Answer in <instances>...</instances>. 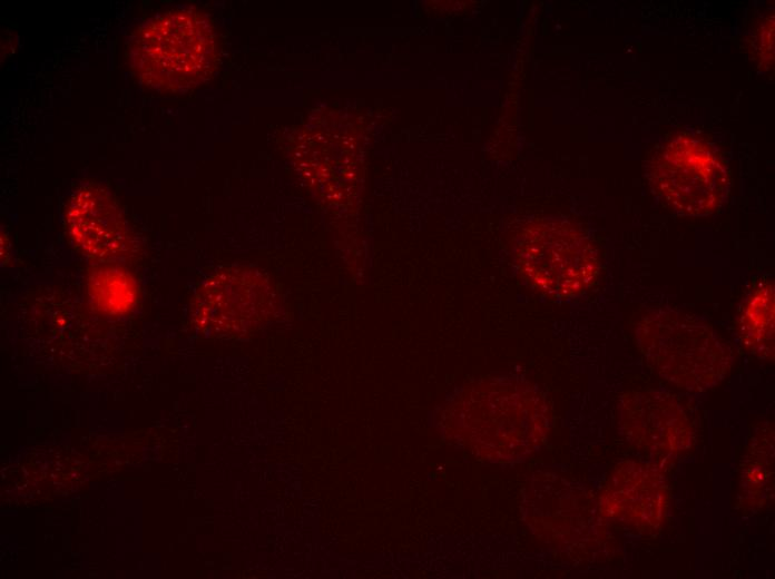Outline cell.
I'll return each mask as SVG.
<instances>
[{"label": "cell", "mask_w": 775, "mask_h": 579, "mask_svg": "<svg viewBox=\"0 0 775 579\" xmlns=\"http://www.w3.org/2000/svg\"><path fill=\"white\" fill-rule=\"evenodd\" d=\"M129 52L131 68L144 85L160 92H182L212 75L215 35L200 12L171 9L137 30Z\"/></svg>", "instance_id": "obj_1"}, {"label": "cell", "mask_w": 775, "mask_h": 579, "mask_svg": "<svg viewBox=\"0 0 775 579\" xmlns=\"http://www.w3.org/2000/svg\"><path fill=\"white\" fill-rule=\"evenodd\" d=\"M654 193L674 212L690 216L715 213L722 205L729 171L708 141L687 133L658 147L646 165Z\"/></svg>", "instance_id": "obj_2"}, {"label": "cell", "mask_w": 775, "mask_h": 579, "mask_svg": "<svg viewBox=\"0 0 775 579\" xmlns=\"http://www.w3.org/2000/svg\"><path fill=\"white\" fill-rule=\"evenodd\" d=\"M523 277L539 291L569 297L587 290L598 274L588 239L569 226L542 224L529 229L517 253Z\"/></svg>", "instance_id": "obj_3"}, {"label": "cell", "mask_w": 775, "mask_h": 579, "mask_svg": "<svg viewBox=\"0 0 775 579\" xmlns=\"http://www.w3.org/2000/svg\"><path fill=\"white\" fill-rule=\"evenodd\" d=\"M278 297L266 275L247 266H227L199 285L193 316L204 327H249L273 315Z\"/></svg>", "instance_id": "obj_4"}, {"label": "cell", "mask_w": 775, "mask_h": 579, "mask_svg": "<svg viewBox=\"0 0 775 579\" xmlns=\"http://www.w3.org/2000/svg\"><path fill=\"white\" fill-rule=\"evenodd\" d=\"M67 224L73 242L90 257H120L130 245L129 228L121 209L99 184L82 185L72 195Z\"/></svg>", "instance_id": "obj_5"}, {"label": "cell", "mask_w": 775, "mask_h": 579, "mask_svg": "<svg viewBox=\"0 0 775 579\" xmlns=\"http://www.w3.org/2000/svg\"><path fill=\"white\" fill-rule=\"evenodd\" d=\"M88 292L94 306L104 314L128 312L137 300V285L131 275L116 265H98L90 271Z\"/></svg>", "instance_id": "obj_6"}, {"label": "cell", "mask_w": 775, "mask_h": 579, "mask_svg": "<svg viewBox=\"0 0 775 579\" xmlns=\"http://www.w3.org/2000/svg\"><path fill=\"white\" fill-rule=\"evenodd\" d=\"M740 326L749 344L763 347L773 343L774 291L769 283L752 292L743 307Z\"/></svg>", "instance_id": "obj_7"}]
</instances>
